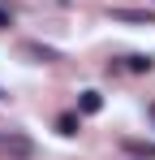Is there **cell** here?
Returning <instances> with one entry per match:
<instances>
[{
    "label": "cell",
    "mask_w": 155,
    "mask_h": 160,
    "mask_svg": "<svg viewBox=\"0 0 155 160\" xmlns=\"http://www.w3.org/2000/svg\"><path fill=\"white\" fill-rule=\"evenodd\" d=\"M99 108H103V95H99V91H82V95H78V112H82V117H95Z\"/></svg>",
    "instance_id": "3"
},
{
    "label": "cell",
    "mask_w": 155,
    "mask_h": 160,
    "mask_svg": "<svg viewBox=\"0 0 155 160\" xmlns=\"http://www.w3.org/2000/svg\"><path fill=\"white\" fill-rule=\"evenodd\" d=\"M26 56H39V61H60V52L56 48H43V43H22Z\"/></svg>",
    "instance_id": "6"
},
{
    "label": "cell",
    "mask_w": 155,
    "mask_h": 160,
    "mask_svg": "<svg viewBox=\"0 0 155 160\" xmlns=\"http://www.w3.org/2000/svg\"><path fill=\"white\" fill-rule=\"evenodd\" d=\"M0 152H4V156L9 160H30V152H35V147H30V138H22V134H0Z\"/></svg>",
    "instance_id": "1"
},
{
    "label": "cell",
    "mask_w": 155,
    "mask_h": 160,
    "mask_svg": "<svg viewBox=\"0 0 155 160\" xmlns=\"http://www.w3.org/2000/svg\"><path fill=\"white\" fill-rule=\"evenodd\" d=\"M9 22H13V13H9V9H4V4H0V30L9 26Z\"/></svg>",
    "instance_id": "8"
},
{
    "label": "cell",
    "mask_w": 155,
    "mask_h": 160,
    "mask_svg": "<svg viewBox=\"0 0 155 160\" xmlns=\"http://www.w3.org/2000/svg\"><path fill=\"white\" fill-rule=\"evenodd\" d=\"M151 65H155L151 56H125V69H129V74H151Z\"/></svg>",
    "instance_id": "7"
},
{
    "label": "cell",
    "mask_w": 155,
    "mask_h": 160,
    "mask_svg": "<svg viewBox=\"0 0 155 160\" xmlns=\"http://www.w3.org/2000/svg\"><path fill=\"white\" fill-rule=\"evenodd\" d=\"M78 130H82V112H60V117H56V134L73 138Z\"/></svg>",
    "instance_id": "4"
},
{
    "label": "cell",
    "mask_w": 155,
    "mask_h": 160,
    "mask_svg": "<svg viewBox=\"0 0 155 160\" xmlns=\"http://www.w3.org/2000/svg\"><path fill=\"white\" fill-rule=\"evenodd\" d=\"M112 22H138V26H151L155 18L147 9H112Z\"/></svg>",
    "instance_id": "2"
},
{
    "label": "cell",
    "mask_w": 155,
    "mask_h": 160,
    "mask_svg": "<svg viewBox=\"0 0 155 160\" xmlns=\"http://www.w3.org/2000/svg\"><path fill=\"white\" fill-rule=\"evenodd\" d=\"M125 152H134V156H142V160H155V143H142V138H125Z\"/></svg>",
    "instance_id": "5"
},
{
    "label": "cell",
    "mask_w": 155,
    "mask_h": 160,
    "mask_svg": "<svg viewBox=\"0 0 155 160\" xmlns=\"http://www.w3.org/2000/svg\"><path fill=\"white\" fill-rule=\"evenodd\" d=\"M0 100H9V95H4V91H0Z\"/></svg>",
    "instance_id": "10"
},
{
    "label": "cell",
    "mask_w": 155,
    "mask_h": 160,
    "mask_svg": "<svg viewBox=\"0 0 155 160\" xmlns=\"http://www.w3.org/2000/svg\"><path fill=\"white\" fill-rule=\"evenodd\" d=\"M147 121H151V126H155V104H147Z\"/></svg>",
    "instance_id": "9"
}]
</instances>
